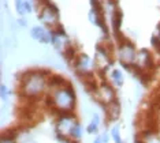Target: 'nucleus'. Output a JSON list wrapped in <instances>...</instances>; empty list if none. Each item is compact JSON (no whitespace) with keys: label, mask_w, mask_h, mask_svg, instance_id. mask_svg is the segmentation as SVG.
Wrapping results in <instances>:
<instances>
[{"label":"nucleus","mask_w":160,"mask_h":143,"mask_svg":"<svg viewBox=\"0 0 160 143\" xmlns=\"http://www.w3.org/2000/svg\"><path fill=\"white\" fill-rule=\"evenodd\" d=\"M63 56H64V59H66L67 61H72V60H74L75 49H74V46H72L71 44H68V45L63 49Z\"/></svg>","instance_id":"13"},{"label":"nucleus","mask_w":160,"mask_h":143,"mask_svg":"<svg viewBox=\"0 0 160 143\" xmlns=\"http://www.w3.org/2000/svg\"><path fill=\"white\" fill-rule=\"evenodd\" d=\"M93 94H94V98L103 105H108L110 102L115 101V90L110 83H103V85H100Z\"/></svg>","instance_id":"4"},{"label":"nucleus","mask_w":160,"mask_h":143,"mask_svg":"<svg viewBox=\"0 0 160 143\" xmlns=\"http://www.w3.org/2000/svg\"><path fill=\"white\" fill-rule=\"evenodd\" d=\"M94 143H103V141L99 138V139H96V141H94Z\"/></svg>","instance_id":"25"},{"label":"nucleus","mask_w":160,"mask_h":143,"mask_svg":"<svg viewBox=\"0 0 160 143\" xmlns=\"http://www.w3.org/2000/svg\"><path fill=\"white\" fill-rule=\"evenodd\" d=\"M119 115H121V105H119V102L116 100L110 102L108 105H105V116H107L105 123L114 122V120L119 117Z\"/></svg>","instance_id":"7"},{"label":"nucleus","mask_w":160,"mask_h":143,"mask_svg":"<svg viewBox=\"0 0 160 143\" xmlns=\"http://www.w3.org/2000/svg\"><path fill=\"white\" fill-rule=\"evenodd\" d=\"M158 29H159V38H160V23H159V26H158Z\"/></svg>","instance_id":"26"},{"label":"nucleus","mask_w":160,"mask_h":143,"mask_svg":"<svg viewBox=\"0 0 160 143\" xmlns=\"http://www.w3.org/2000/svg\"><path fill=\"white\" fill-rule=\"evenodd\" d=\"M58 18H59V12H58L56 6L52 4V3H51V4L47 7V8L40 11V19L44 22V23L49 29L59 23V22H58Z\"/></svg>","instance_id":"5"},{"label":"nucleus","mask_w":160,"mask_h":143,"mask_svg":"<svg viewBox=\"0 0 160 143\" xmlns=\"http://www.w3.org/2000/svg\"><path fill=\"white\" fill-rule=\"evenodd\" d=\"M75 105V93L68 85L62 89L53 90V93L48 97V106L53 109L56 113H70Z\"/></svg>","instance_id":"2"},{"label":"nucleus","mask_w":160,"mask_h":143,"mask_svg":"<svg viewBox=\"0 0 160 143\" xmlns=\"http://www.w3.org/2000/svg\"><path fill=\"white\" fill-rule=\"evenodd\" d=\"M49 4H51L49 0H37V6H38L40 11L44 10V8H47V7H48Z\"/></svg>","instance_id":"20"},{"label":"nucleus","mask_w":160,"mask_h":143,"mask_svg":"<svg viewBox=\"0 0 160 143\" xmlns=\"http://www.w3.org/2000/svg\"><path fill=\"white\" fill-rule=\"evenodd\" d=\"M152 45H153V48L156 49V52L160 55V38L159 37H156V36L152 37Z\"/></svg>","instance_id":"19"},{"label":"nucleus","mask_w":160,"mask_h":143,"mask_svg":"<svg viewBox=\"0 0 160 143\" xmlns=\"http://www.w3.org/2000/svg\"><path fill=\"white\" fill-rule=\"evenodd\" d=\"M108 3L112 4V6H116V4H118V0H108Z\"/></svg>","instance_id":"23"},{"label":"nucleus","mask_w":160,"mask_h":143,"mask_svg":"<svg viewBox=\"0 0 160 143\" xmlns=\"http://www.w3.org/2000/svg\"><path fill=\"white\" fill-rule=\"evenodd\" d=\"M97 126H99V116L93 115L92 122H90V124L88 126V131L89 132H94V131H97Z\"/></svg>","instance_id":"17"},{"label":"nucleus","mask_w":160,"mask_h":143,"mask_svg":"<svg viewBox=\"0 0 160 143\" xmlns=\"http://www.w3.org/2000/svg\"><path fill=\"white\" fill-rule=\"evenodd\" d=\"M7 95H8V94H7L6 86H4V85H2V98H3V100H6V98H7Z\"/></svg>","instance_id":"22"},{"label":"nucleus","mask_w":160,"mask_h":143,"mask_svg":"<svg viewBox=\"0 0 160 143\" xmlns=\"http://www.w3.org/2000/svg\"><path fill=\"white\" fill-rule=\"evenodd\" d=\"M2 143H14V141H6V139H2Z\"/></svg>","instance_id":"24"},{"label":"nucleus","mask_w":160,"mask_h":143,"mask_svg":"<svg viewBox=\"0 0 160 143\" xmlns=\"http://www.w3.org/2000/svg\"><path fill=\"white\" fill-rule=\"evenodd\" d=\"M79 136H81V128H79V124L77 123L74 126V128H72V131H71V138L74 139V141H77Z\"/></svg>","instance_id":"18"},{"label":"nucleus","mask_w":160,"mask_h":143,"mask_svg":"<svg viewBox=\"0 0 160 143\" xmlns=\"http://www.w3.org/2000/svg\"><path fill=\"white\" fill-rule=\"evenodd\" d=\"M47 83L51 86V87H53V89H62V87H66L68 85H63V83H66V80H64V78L62 75H58V74H51L48 78H47Z\"/></svg>","instance_id":"9"},{"label":"nucleus","mask_w":160,"mask_h":143,"mask_svg":"<svg viewBox=\"0 0 160 143\" xmlns=\"http://www.w3.org/2000/svg\"><path fill=\"white\" fill-rule=\"evenodd\" d=\"M112 136H114V139H115V142H116V143H122V141H121V135H119V130H118V127H115L114 130H112Z\"/></svg>","instance_id":"21"},{"label":"nucleus","mask_w":160,"mask_h":143,"mask_svg":"<svg viewBox=\"0 0 160 143\" xmlns=\"http://www.w3.org/2000/svg\"><path fill=\"white\" fill-rule=\"evenodd\" d=\"M47 85V78L42 71H26L21 75V93L23 97L38 98Z\"/></svg>","instance_id":"1"},{"label":"nucleus","mask_w":160,"mask_h":143,"mask_svg":"<svg viewBox=\"0 0 160 143\" xmlns=\"http://www.w3.org/2000/svg\"><path fill=\"white\" fill-rule=\"evenodd\" d=\"M18 135V131L15 128H8V130H4L2 134V139H6V141H14Z\"/></svg>","instance_id":"15"},{"label":"nucleus","mask_w":160,"mask_h":143,"mask_svg":"<svg viewBox=\"0 0 160 143\" xmlns=\"http://www.w3.org/2000/svg\"><path fill=\"white\" fill-rule=\"evenodd\" d=\"M115 38L118 40V46H123V45H126V44H129L130 41L127 40V37L121 30H115Z\"/></svg>","instance_id":"16"},{"label":"nucleus","mask_w":160,"mask_h":143,"mask_svg":"<svg viewBox=\"0 0 160 143\" xmlns=\"http://www.w3.org/2000/svg\"><path fill=\"white\" fill-rule=\"evenodd\" d=\"M75 68L77 72H88L90 68V60L86 55H79L75 59Z\"/></svg>","instance_id":"8"},{"label":"nucleus","mask_w":160,"mask_h":143,"mask_svg":"<svg viewBox=\"0 0 160 143\" xmlns=\"http://www.w3.org/2000/svg\"><path fill=\"white\" fill-rule=\"evenodd\" d=\"M74 115H71L70 113H63V115H60L59 117V122L56 124V132H58V136H63V138H67L68 135L71 136V131L74 126L77 124L74 119Z\"/></svg>","instance_id":"3"},{"label":"nucleus","mask_w":160,"mask_h":143,"mask_svg":"<svg viewBox=\"0 0 160 143\" xmlns=\"http://www.w3.org/2000/svg\"><path fill=\"white\" fill-rule=\"evenodd\" d=\"M17 3V8L19 14H25V12H30V4L26 0H15Z\"/></svg>","instance_id":"12"},{"label":"nucleus","mask_w":160,"mask_h":143,"mask_svg":"<svg viewBox=\"0 0 160 143\" xmlns=\"http://www.w3.org/2000/svg\"><path fill=\"white\" fill-rule=\"evenodd\" d=\"M122 18H123L122 10L115 8L114 12H112V27H114V30H119V27L122 25Z\"/></svg>","instance_id":"11"},{"label":"nucleus","mask_w":160,"mask_h":143,"mask_svg":"<svg viewBox=\"0 0 160 143\" xmlns=\"http://www.w3.org/2000/svg\"><path fill=\"white\" fill-rule=\"evenodd\" d=\"M111 79H112V82H114V85L122 86V83H123V75H122V72L119 71V69H114V71L111 72Z\"/></svg>","instance_id":"14"},{"label":"nucleus","mask_w":160,"mask_h":143,"mask_svg":"<svg viewBox=\"0 0 160 143\" xmlns=\"http://www.w3.org/2000/svg\"><path fill=\"white\" fill-rule=\"evenodd\" d=\"M32 37L36 38L40 42H49V36L47 34L41 27H33V30H32Z\"/></svg>","instance_id":"10"},{"label":"nucleus","mask_w":160,"mask_h":143,"mask_svg":"<svg viewBox=\"0 0 160 143\" xmlns=\"http://www.w3.org/2000/svg\"><path fill=\"white\" fill-rule=\"evenodd\" d=\"M119 48V60L122 64H130L134 63V59H136V49L132 42L126 44L123 46H118Z\"/></svg>","instance_id":"6"}]
</instances>
